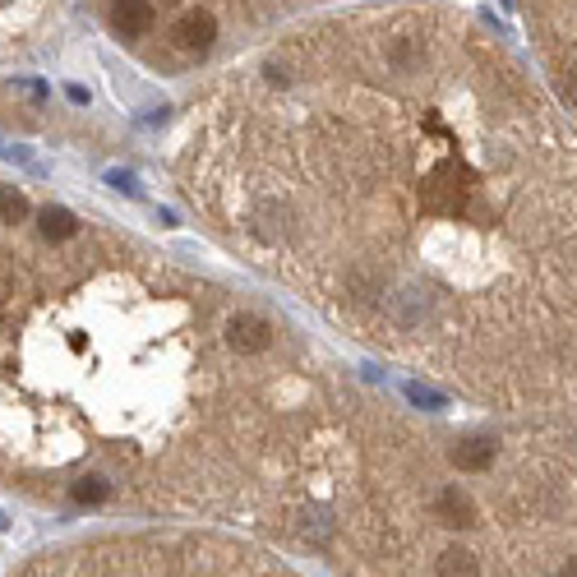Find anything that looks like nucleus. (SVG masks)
Instances as JSON below:
<instances>
[{
    "label": "nucleus",
    "mask_w": 577,
    "mask_h": 577,
    "mask_svg": "<svg viewBox=\"0 0 577 577\" xmlns=\"http://www.w3.org/2000/svg\"><path fill=\"white\" fill-rule=\"evenodd\" d=\"M14 577H301L268 545L222 527H130L74 536L33 554Z\"/></svg>",
    "instance_id": "nucleus-4"
},
{
    "label": "nucleus",
    "mask_w": 577,
    "mask_h": 577,
    "mask_svg": "<svg viewBox=\"0 0 577 577\" xmlns=\"http://www.w3.org/2000/svg\"><path fill=\"white\" fill-rule=\"evenodd\" d=\"M296 545L337 577H573V416L444 425L351 388Z\"/></svg>",
    "instance_id": "nucleus-3"
},
{
    "label": "nucleus",
    "mask_w": 577,
    "mask_h": 577,
    "mask_svg": "<svg viewBox=\"0 0 577 577\" xmlns=\"http://www.w3.org/2000/svg\"><path fill=\"white\" fill-rule=\"evenodd\" d=\"M527 14L541 37V51L550 61L554 88L564 93L573 111V0H527Z\"/></svg>",
    "instance_id": "nucleus-5"
},
{
    "label": "nucleus",
    "mask_w": 577,
    "mask_h": 577,
    "mask_svg": "<svg viewBox=\"0 0 577 577\" xmlns=\"http://www.w3.org/2000/svg\"><path fill=\"white\" fill-rule=\"evenodd\" d=\"M107 14H111V28H116L125 42L153 37V28H157V14L148 0H107Z\"/></svg>",
    "instance_id": "nucleus-6"
},
{
    "label": "nucleus",
    "mask_w": 577,
    "mask_h": 577,
    "mask_svg": "<svg viewBox=\"0 0 577 577\" xmlns=\"http://www.w3.org/2000/svg\"><path fill=\"white\" fill-rule=\"evenodd\" d=\"M176 181L356 342L485 411H573V144L471 19L282 37L190 107Z\"/></svg>",
    "instance_id": "nucleus-1"
},
{
    "label": "nucleus",
    "mask_w": 577,
    "mask_h": 577,
    "mask_svg": "<svg viewBox=\"0 0 577 577\" xmlns=\"http://www.w3.org/2000/svg\"><path fill=\"white\" fill-rule=\"evenodd\" d=\"M37 14H42V0H0V56L14 51V33L33 28Z\"/></svg>",
    "instance_id": "nucleus-7"
},
{
    "label": "nucleus",
    "mask_w": 577,
    "mask_h": 577,
    "mask_svg": "<svg viewBox=\"0 0 577 577\" xmlns=\"http://www.w3.org/2000/svg\"><path fill=\"white\" fill-rule=\"evenodd\" d=\"M347 393L282 314L0 181V494L296 545Z\"/></svg>",
    "instance_id": "nucleus-2"
}]
</instances>
